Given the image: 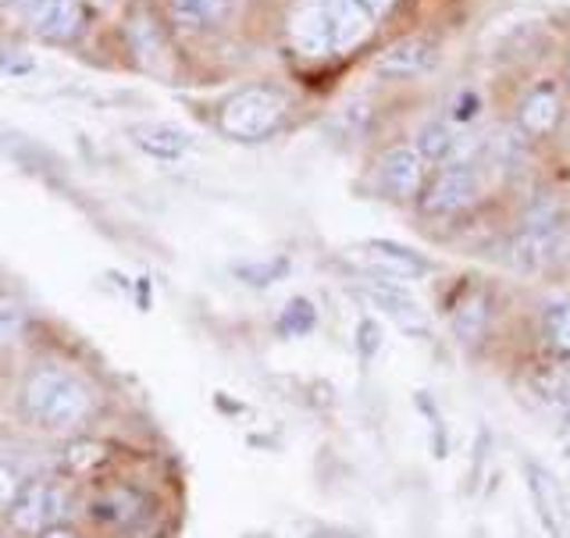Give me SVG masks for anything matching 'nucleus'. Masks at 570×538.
<instances>
[{"instance_id": "f257e3e1", "label": "nucleus", "mask_w": 570, "mask_h": 538, "mask_svg": "<svg viewBox=\"0 0 570 538\" xmlns=\"http://www.w3.org/2000/svg\"><path fill=\"white\" fill-rule=\"evenodd\" d=\"M18 410L40 432L68 436L94 418L97 400L76 371L61 364H36L18 385Z\"/></svg>"}, {"instance_id": "f03ea898", "label": "nucleus", "mask_w": 570, "mask_h": 538, "mask_svg": "<svg viewBox=\"0 0 570 538\" xmlns=\"http://www.w3.org/2000/svg\"><path fill=\"white\" fill-rule=\"evenodd\" d=\"M485 200V178H481L478 165H463V160H450V165L428 172V183L417 196V211L428 222H456Z\"/></svg>"}, {"instance_id": "7ed1b4c3", "label": "nucleus", "mask_w": 570, "mask_h": 538, "mask_svg": "<svg viewBox=\"0 0 570 538\" xmlns=\"http://www.w3.org/2000/svg\"><path fill=\"white\" fill-rule=\"evenodd\" d=\"M282 121H285V97L264 86L239 89V94H232L218 107V129L228 139H239V143H261L272 136Z\"/></svg>"}, {"instance_id": "20e7f679", "label": "nucleus", "mask_w": 570, "mask_h": 538, "mask_svg": "<svg viewBox=\"0 0 570 538\" xmlns=\"http://www.w3.org/2000/svg\"><path fill=\"white\" fill-rule=\"evenodd\" d=\"M8 521L18 535L36 538L43 535L47 528H58L68 525V513H71V492L65 481L58 478H43V475H32L22 489H18L14 503L4 510Z\"/></svg>"}, {"instance_id": "39448f33", "label": "nucleus", "mask_w": 570, "mask_h": 538, "mask_svg": "<svg viewBox=\"0 0 570 538\" xmlns=\"http://www.w3.org/2000/svg\"><path fill=\"white\" fill-rule=\"evenodd\" d=\"M567 121V94L557 79H539L513 107V133L524 143H549Z\"/></svg>"}, {"instance_id": "423d86ee", "label": "nucleus", "mask_w": 570, "mask_h": 538, "mask_svg": "<svg viewBox=\"0 0 570 538\" xmlns=\"http://www.w3.org/2000/svg\"><path fill=\"white\" fill-rule=\"evenodd\" d=\"M428 172L432 168L424 165L414 143H392L374 160V186L392 204H414L428 183Z\"/></svg>"}, {"instance_id": "0eeeda50", "label": "nucleus", "mask_w": 570, "mask_h": 538, "mask_svg": "<svg viewBox=\"0 0 570 538\" xmlns=\"http://www.w3.org/2000/svg\"><path fill=\"white\" fill-rule=\"evenodd\" d=\"M89 517L97 528L132 538L154 521V499L136 486H104L89 503Z\"/></svg>"}, {"instance_id": "6e6552de", "label": "nucleus", "mask_w": 570, "mask_h": 538, "mask_svg": "<svg viewBox=\"0 0 570 538\" xmlns=\"http://www.w3.org/2000/svg\"><path fill=\"white\" fill-rule=\"evenodd\" d=\"M353 257L356 264L364 267L371 278H385V282H421L435 272V261L417 254L403 243H392V239H367L361 246H353Z\"/></svg>"}, {"instance_id": "1a4fd4ad", "label": "nucleus", "mask_w": 570, "mask_h": 538, "mask_svg": "<svg viewBox=\"0 0 570 538\" xmlns=\"http://www.w3.org/2000/svg\"><path fill=\"white\" fill-rule=\"evenodd\" d=\"M442 61V50L432 36H403V40L389 43L379 58H374V76L382 79H421L428 71H435Z\"/></svg>"}, {"instance_id": "9d476101", "label": "nucleus", "mask_w": 570, "mask_h": 538, "mask_svg": "<svg viewBox=\"0 0 570 538\" xmlns=\"http://www.w3.org/2000/svg\"><path fill=\"white\" fill-rule=\"evenodd\" d=\"M495 325V296L489 285H468L450 307V329L463 346H485Z\"/></svg>"}, {"instance_id": "9b49d317", "label": "nucleus", "mask_w": 570, "mask_h": 538, "mask_svg": "<svg viewBox=\"0 0 570 538\" xmlns=\"http://www.w3.org/2000/svg\"><path fill=\"white\" fill-rule=\"evenodd\" d=\"M361 293L371 307H379L389 321H396V325L410 335H424L428 332V314L424 307L414 300V293L406 290L400 282H385V278H364L361 282Z\"/></svg>"}, {"instance_id": "f8f14e48", "label": "nucleus", "mask_w": 570, "mask_h": 538, "mask_svg": "<svg viewBox=\"0 0 570 538\" xmlns=\"http://www.w3.org/2000/svg\"><path fill=\"white\" fill-rule=\"evenodd\" d=\"M289 43L303 58H328V53H335L325 0H296L289 11Z\"/></svg>"}, {"instance_id": "ddd939ff", "label": "nucleus", "mask_w": 570, "mask_h": 538, "mask_svg": "<svg viewBox=\"0 0 570 538\" xmlns=\"http://www.w3.org/2000/svg\"><path fill=\"white\" fill-rule=\"evenodd\" d=\"M524 486H528V496H531V507H534V517H539V525L546 528L549 538H563L567 531V510H563V496H560V486L557 478L549 475L546 463L524 457Z\"/></svg>"}, {"instance_id": "4468645a", "label": "nucleus", "mask_w": 570, "mask_h": 538, "mask_svg": "<svg viewBox=\"0 0 570 538\" xmlns=\"http://www.w3.org/2000/svg\"><path fill=\"white\" fill-rule=\"evenodd\" d=\"M32 32L50 43H71L86 29V8L82 0H36L29 14Z\"/></svg>"}, {"instance_id": "2eb2a0df", "label": "nucleus", "mask_w": 570, "mask_h": 538, "mask_svg": "<svg viewBox=\"0 0 570 538\" xmlns=\"http://www.w3.org/2000/svg\"><path fill=\"white\" fill-rule=\"evenodd\" d=\"M534 343L539 353L570 364V296H552L534 311Z\"/></svg>"}, {"instance_id": "dca6fc26", "label": "nucleus", "mask_w": 570, "mask_h": 538, "mask_svg": "<svg viewBox=\"0 0 570 538\" xmlns=\"http://www.w3.org/2000/svg\"><path fill=\"white\" fill-rule=\"evenodd\" d=\"M129 136L142 154L160 157V160H175L193 150V136L171 121H139L129 129Z\"/></svg>"}, {"instance_id": "f3484780", "label": "nucleus", "mask_w": 570, "mask_h": 538, "mask_svg": "<svg viewBox=\"0 0 570 538\" xmlns=\"http://www.w3.org/2000/svg\"><path fill=\"white\" fill-rule=\"evenodd\" d=\"M460 143H463V136L453 129L450 121H445V118H432V121H424L421 129H417L414 150L424 157L428 168H442V165H450V160H456Z\"/></svg>"}, {"instance_id": "a211bd4d", "label": "nucleus", "mask_w": 570, "mask_h": 538, "mask_svg": "<svg viewBox=\"0 0 570 538\" xmlns=\"http://www.w3.org/2000/svg\"><path fill=\"white\" fill-rule=\"evenodd\" d=\"M168 8L178 29H210L214 22H222L228 0H171Z\"/></svg>"}, {"instance_id": "6ab92c4d", "label": "nucleus", "mask_w": 570, "mask_h": 538, "mask_svg": "<svg viewBox=\"0 0 570 538\" xmlns=\"http://www.w3.org/2000/svg\"><path fill=\"white\" fill-rule=\"evenodd\" d=\"M104 460H107V446L104 442H97V439H76V442L65 446L61 468L71 478H89V475H97L104 468Z\"/></svg>"}, {"instance_id": "aec40b11", "label": "nucleus", "mask_w": 570, "mask_h": 538, "mask_svg": "<svg viewBox=\"0 0 570 538\" xmlns=\"http://www.w3.org/2000/svg\"><path fill=\"white\" fill-rule=\"evenodd\" d=\"M481 111H485V97L478 94V89L463 86L460 94L450 100V111H445V121L453 125V129H468V125H474L481 118Z\"/></svg>"}, {"instance_id": "412c9836", "label": "nucleus", "mask_w": 570, "mask_h": 538, "mask_svg": "<svg viewBox=\"0 0 570 538\" xmlns=\"http://www.w3.org/2000/svg\"><path fill=\"white\" fill-rule=\"evenodd\" d=\"M26 332V307L14 296L0 293V350L14 346Z\"/></svg>"}, {"instance_id": "4be33fe9", "label": "nucleus", "mask_w": 570, "mask_h": 538, "mask_svg": "<svg viewBox=\"0 0 570 538\" xmlns=\"http://www.w3.org/2000/svg\"><path fill=\"white\" fill-rule=\"evenodd\" d=\"M29 478L32 475L22 468V460L11 453H0V510H8L14 503L18 489H22Z\"/></svg>"}, {"instance_id": "5701e85b", "label": "nucleus", "mask_w": 570, "mask_h": 538, "mask_svg": "<svg viewBox=\"0 0 570 538\" xmlns=\"http://www.w3.org/2000/svg\"><path fill=\"white\" fill-rule=\"evenodd\" d=\"M36 538H79V531L68 528V525H58V528H47L43 535H36Z\"/></svg>"}, {"instance_id": "b1692460", "label": "nucleus", "mask_w": 570, "mask_h": 538, "mask_svg": "<svg viewBox=\"0 0 570 538\" xmlns=\"http://www.w3.org/2000/svg\"><path fill=\"white\" fill-rule=\"evenodd\" d=\"M560 86H563V94H570V47L563 53V68H560Z\"/></svg>"}]
</instances>
